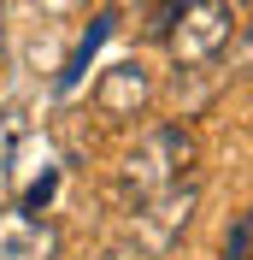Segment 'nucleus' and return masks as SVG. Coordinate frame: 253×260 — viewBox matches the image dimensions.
Returning <instances> with one entry per match:
<instances>
[{
  "mask_svg": "<svg viewBox=\"0 0 253 260\" xmlns=\"http://www.w3.org/2000/svg\"><path fill=\"white\" fill-rule=\"evenodd\" d=\"M189 166H194V136L189 130L183 124H147L142 136L124 148V160H118V183H124L130 207H136V201H147V195L183 183Z\"/></svg>",
  "mask_w": 253,
  "mask_h": 260,
  "instance_id": "obj_1",
  "label": "nucleus"
},
{
  "mask_svg": "<svg viewBox=\"0 0 253 260\" xmlns=\"http://www.w3.org/2000/svg\"><path fill=\"white\" fill-rule=\"evenodd\" d=\"M236 42V6L230 0H189L171 18V59L177 71H206Z\"/></svg>",
  "mask_w": 253,
  "mask_h": 260,
  "instance_id": "obj_2",
  "label": "nucleus"
},
{
  "mask_svg": "<svg viewBox=\"0 0 253 260\" xmlns=\"http://www.w3.org/2000/svg\"><path fill=\"white\" fill-rule=\"evenodd\" d=\"M194 201H200L194 183H171V189L136 201V248H142V254H171L177 237H183L189 219H194Z\"/></svg>",
  "mask_w": 253,
  "mask_h": 260,
  "instance_id": "obj_3",
  "label": "nucleus"
},
{
  "mask_svg": "<svg viewBox=\"0 0 253 260\" xmlns=\"http://www.w3.org/2000/svg\"><path fill=\"white\" fill-rule=\"evenodd\" d=\"M147 107H153V71L142 59H118V65L100 71V83H95V113L100 118L136 124V118H147Z\"/></svg>",
  "mask_w": 253,
  "mask_h": 260,
  "instance_id": "obj_4",
  "label": "nucleus"
},
{
  "mask_svg": "<svg viewBox=\"0 0 253 260\" xmlns=\"http://www.w3.org/2000/svg\"><path fill=\"white\" fill-rule=\"evenodd\" d=\"M0 260H59V231L30 207H0Z\"/></svg>",
  "mask_w": 253,
  "mask_h": 260,
  "instance_id": "obj_5",
  "label": "nucleus"
},
{
  "mask_svg": "<svg viewBox=\"0 0 253 260\" xmlns=\"http://www.w3.org/2000/svg\"><path fill=\"white\" fill-rule=\"evenodd\" d=\"M224 260H247V219L230 225V237H224Z\"/></svg>",
  "mask_w": 253,
  "mask_h": 260,
  "instance_id": "obj_6",
  "label": "nucleus"
},
{
  "mask_svg": "<svg viewBox=\"0 0 253 260\" xmlns=\"http://www.w3.org/2000/svg\"><path fill=\"white\" fill-rule=\"evenodd\" d=\"M35 6H41L48 18H77V12H89V6H95V0H35Z\"/></svg>",
  "mask_w": 253,
  "mask_h": 260,
  "instance_id": "obj_7",
  "label": "nucleus"
},
{
  "mask_svg": "<svg viewBox=\"0 0 253 260\" xmlns=\"http://www.w3.org/2000/svg\"><path fill=\"white\" fill-rule=\"evenodd\" d=\"M95 260H147V254H142V248H136V243H118V248H100Z\"/></svg>",
  "mask_w": 253,
  "mask_h": 260,
  "instance_id": "obj_8",
  "label": "nucleus"
}]
</instances>
